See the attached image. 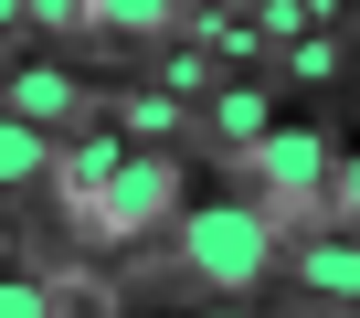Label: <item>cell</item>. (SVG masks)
Segmentation results:
<instances>
[{"label":"cell","instance_id":"30bf717a","mask_svg":"<svg viewBox=\"0 0 360 318\" xmlns=\"http://www.w3.org/2000/svg\"><path fill=\"white\" fill-rule=\"evenodd\" d=\"M0 318H53V297H43L32 276H0Z\"/></svg>","mask_w":360,"mask_h":318},{"label":"cell","instance_id":"6da1fadb","mask_svg":"<svg viewBox=\"0 0 360 318\" xmlns=\"http://www.w3.org/2000/svg\"><path fill=\"white\" fill-rule=\"evenodd\" d=\"M180 255H191L202 286H255L276 265V223L255 202H191V212H180Z\"/></svg>","mask_w":360,"mask_h":318},{"label":"cell","instance_id":"3957f363","mask_svg":"<svg viewBox=\"0 0 360 318\" xmlns=\"http://www.w3.org/2000/svg\"><path fill=\"white\" fill-rule=\"evenodd\" d=\"M255 170H265V191H318V181H328V138L265 127V138H255Z\"/></svg>","mask_w":360,"mask_h":318},{"label":"cell","instance_id":"7c38bea8","mask_svg":"<svg viewBox=\"0 0 360 318\" xmlns=\"http://www.w3.org/2000/svg\"><path fill=\"white\" fill-rule=\"evenodd\" d=\"M22 11H32L43 32H75V22H85V0H22Z\"/></svg>","mask_w":360,"mask_h":318},{"label":"cell","instance_id":"8992f818","mask_svg":"<svg viewBox=\"0 0 360 318\" xmlns=\"http://www.w3.org/2000/svg\"><path fill=\"white\" fill-rule=\"evenodd\" d=\"M117 159H127L117 138H75V148H53V170H64V191H75V202H96V191H106V170H117Z\"/></svg>","mask_w":360,"mask_h":318},{"label":"cell","instance_id":"4fadbf2b","mask_svg":"<svg viewBox=\"0 0 360 318\" xmlns=\"http://www.w3.org/2000/svg\"><path fill=\"white\" fill-rule=\"evenodd\" d=\"M339 212H349V223H360V148H349V159H339Z\"/></svg>","mask_w":360,"mask_h":318},{"label":"cell","instance_id":"5bb4252c","mask_svg":"<svg viewBox=\"0 0 360 318\" xmlns=\"http://www.w3.org/2000/svg\"><path fill=\"white\" fill-rule=\"evenodd\" d=\"M0 22H22V0H0Z\"/></svg>","mask_w":360,"mask_h":318},{"label":"cell","instance_id":"52a82bcc","mask_svg":"<svg viewBox=\"0 0 360 318\" xmlns=\"http://www.w3.org/2000/svg\"><path fill=\"white\" fill-rule=\"evenodd\" d=\"M297 265H307V286H328V297H360V244H307Z\"/></svg>","mask_w":360,"mask_h":318},{"label":"cell","instance_id":"7a4b0ae2","mask_svg":"<svg viewBox=\"0 0 360 318\" xmlns=\"http://www.w3.org/2000/svg\"><path fill=\"white\" fill-rule=\"evenodd\" d=\"M180 212V159H148V148H127L117 170H106V191L85 202V223L106 234V244H127V234H159Z\"/></svg>","mask_w":360,"mask_h":318},{"label":"cell","instance_id":"277c9868","mask_svg":"<svg viewBox=\"0 0 360 318\" xmlns=\"http://www.w3.org/2000/svg\"><path fill=\"white\" fill-rule=\"evenodd\" d=\"M0 96H11V117H22V127H64V117L85 106V75H64V64H22Z\"/></svg>","mask_w":360,"mask_h":318},{"label":"cell","instance_id":"8fae6325","mask_svg":"<svg viewBox=\"0 0 360 318\" xmlns=\"http://www.w3.org/2000/svg\"><path fill=\"white\" fill-rule=\"evenodd\" d=\"M286 64H297L307 85H328V75H339V53H328V43H286Z\"/></svg>","mask_w":360,"mask_h":318},{"label":"cell","instance_id":"ba28073f","mask_svg":"<svg viewBox=\"0 0 360 318\" xmlns=\"http://www.w3.org/2000/svg\"><path fill=\"white\" fill-rule=\"evenodd\" d=\"M180 11V0H85V22H106V32H159Z\"/></svg>","mask_w":360,"mask_h":318},{"label":"cell","instance_id":"9c48e42d","mask_svg":"<svg viewBox=\"0 0 360 318\" xmlns=\"http://www.w3.org/2000/svg\"><path fill=\"white\" fill-rule=\"evenodd\" d=\"M212 127L223 138H265V96H212Z\"/></svg>","mask_w":360,"mask_h":318},{"label":"cell","instance_id":"9a60e30c","mask_svg":"<svg viewBox=\"0 0 360 318\" xmlns=\"http://www.w3.org/2000/svg\"><path fill=\"white\" fill-rule=\"evenodd\" d=\"M212 318H233V307H212Z\"/></svg>","mask_w":360,"mask_h":318},{"label":"cell","instance_id":"5b68a950","mask_svg":"<svg viewBox=\"0 0 360 318\" xmlns=\"http://www.w3.org/2000/svg\"><path fill=\"white\" fill-rule=\"evenodd\" d=\"M43 170H53V138H43V127H22L11 106H0V191H32Z\"/></svg>","mask_w":360,"mask_h":318}]
</instances>
